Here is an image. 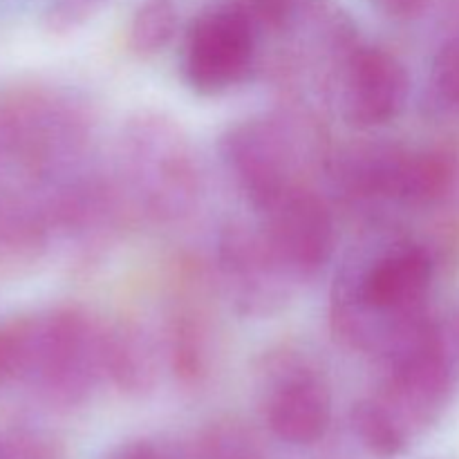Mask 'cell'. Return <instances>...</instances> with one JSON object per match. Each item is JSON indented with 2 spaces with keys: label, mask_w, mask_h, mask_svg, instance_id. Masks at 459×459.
<instances>
[{
  "label": "cell",
  "mask_w": 459,
  "mask_h": 459,
  "mask_svg": "<svg viewBox=\"0 0 459 459\" xmlns=\"http://www.w3.org/2000/svg\"><path fill=\"white\" fill-rule=\"evenodd\" d=\"M121 175L130 195L157 222L179 220L197 202L200 173L179 126L161 115H139L121 134Z\"/></svg>",
  "instance_id": "cell-1"
},
{
  "label": "cell",
  "mask_w": 459,
  "mask_h": 459,
  "mask_svg": "<svg viewBox=\"0 0 459 459\" xmlns=\"http://www.w3.org/2000/svg\"><path fill=\"white\" fill-rule=\"evenodd\" d=\"M103 372V330L74 307L31 314L21 384L56 408L81 406Z\"/></svg>",
  "instance_id": "cell-2"
},
{
  "label": "cell",
  "mask_w": 459,
  "mask_h": 459,
  "mask_svg": "<svg viewBox=\"0 0 459 459\" xmlns=\"http://www.w3.org/2000/svg\"><path fill=\"white\" fill-rule=\"evenodd\" d=\"M83 137V119L56 94L16 90L0 99V166L49 178L79 152Z\"/></svg>",
  "instance_id": "cell-3"
},
{
  "label": "cell",
  "mask_w": 459,
  "mask_h": 459,
  "mask_svg": "<svg viewBox=\"0 0 459 459\" xmlns=\"http://www.w3.org/2000/svg\"><path fill=\"white\" fill-rule=\"evenodd\" d=\"M222 157L258 211L291 188L305 186L299 130L285 117H260L233 126L222 137Z\"/></svg>",
  "instance_id": "cell-4"
},
{
  "label": "cell",
  "mask_w": 459,
  "mask_h": 459,
  "mask_svg": "<svg viewBox=\"0 0 459 459\" xmlns=\"http://www.w3.org/2000/svg\"><path fill=\"white\" fill-rule=\"evenodd\" d=\"M258 30L240 4L215 7L191 22L184 39L182 74L197 94H222L251 74Z\"/></svg>",
  "instance_id": "cell-5"
},
{
  "label": "cell",
  "mask_w": 459,
  "mask_h": 459,
  "mask_svg": "<svg viewBox=\"0 0 459 459\" xmlns=\"http://www.w3.org/2000/svg\"><path fill=\"white\" fill-rule=\"evenodd\" d=\"M260 213V229L291 276L309 278L330 263L336 236L334 218L316 193L307 186L291 188Z\"/></svg>",
  "instance_id": "cell-6"
},
{
  "label": "cell",
  "mask_w": 459,
  "mask_h": 459,
  "mask_svg": "<svg viewBox=\"0 0 459 459\" xmlns=\"http://www.w3.org/2000/svg\"><path fill=\"white\" fill-rule=\"evenodd\" d=\"M269 375L264 417L278 439L309 446L325 437L332 424V394L321 372L291 354H281Z\"/></svg>",
  "instance_id": "cell-7"
},
{
  "label": "cell",
  "mask_w": 459,
  "mask_h": 459,
  "mask_svg": "<svg viewBox=\"0 0 459 459\" xmlns=\"http://www.w3.org/2000/svg\"><path fill=\"white\" fill-rule=\"evenodd\" d=\"M411 79L394 54L381 48H352L339 74L343 117L361 128L385 126L403 112Z\"/></svg>",
  "instance_id": "cell-8"
},
{
  "label": "cell",
  "mask_w": 459,
  "mask_h": 459,
  "mask_svg": "<svg viewBox=\"0 0 459 459\" xmlns=\"http://www.w3.org/2000/svg\"><path fill=\"white\" fill-rule=\"evenodd\" d=\"M220 269L229 294L245 314L281 307L294 281L269 247L263 229L231 224L220 240Z\"/></svg>",
  "instance_id": "cell-9"
},
{
  "label": "cell",
  "mask_w": 459,
  "mask_h": 459,
  "mask_svg": "<svg viewBox=\"0 0 459 459\" xmlns=\"http://www.w3.org/2000/svg\"><path fill=\"white\" fill-rule=\"evenodd\" d=\"M103 372L126 394H146L157 384V354L137 325L103 330Z\"/></svg>",
  "instance_id": "cell-10"
},
{
  "label": "cell",
  "mask_w": 459,
  "mask_h": 459,
  "mask_svg": "<svg viewBox=\"0 0 459 459\" xmlns=\"http://www.w3.org/2000/svg\"><path fill=\"white\" fill-rule=\"evenodd\" d=\"M211 361V330L197 312H184L170 327V363L182 381H200Z\"/></svg>",
  "instance_id": "cell-11"
},
{
  "label": "cell",
  "mask_w": 459,
  "mask_h": 459,
  "mask_svg": "<svg viewBox=\"0 0 459 459\" xmlns=\"http://www.w3.org/2000/svg\"><path fill=\"white\" fill-rule=\"evenodd\" d=\"M350 420L361 446L377 459H397L412 446L408 435L375 397L359 402Z\"/></svg>",
  "instance_id": "cell-12"
},
{
  "label": "cell",
  "mask_w": 459,
  "mask_h": 459,
  "mask_svg": "<svg viewBox=\"0 0 459 459\" xmlns=\"http://www.w3.org/2000/svg\"><path fill=\"white\" fill-rule=\"evenodd\" d=\"M178 31V9L170 0H148L134 12L128 30L130 49L151 56L164 49Z\"/></svg>",
  "instance_id": "cell-13"
},
{
  "label": "cell",
  "mask_w": 459,
  "mask_h": 459,
  "mask_svg": "<svg viewBox=\"0 0 459 459\" xmlns=\"http://www.w3.org/2000/svg\"><path fill=\"white\" fill-rule=\"evenodd\" d=\"M429 106L435 115L459 117V31L439 45L430 63Z\"/></svg>",
  "instance_id": "cell-14"
},
{
  "label": "cell",
  "mask_w": 459,
  "mask_h": 459,
  "mask_svg": "<svg viewBox=\"0 0 459 459\" xmlns=\"http://www.w3.org/2000/svg\"><path fill=\"white\" fill-rule=\"evenodd\" d=\"M195 459H267L258 439L238 421H218L202 433Z\"/></svg>",
  "instance_id": "cell-15"
},
{
  "label": "cell",
  "mask_w": 459,
  "mask_h": 459,
  "mask_svg": "<svg viewBox=\"0 0 459 459\" xmlns=\"http://www.w3.org/2000/svg\"><path fill=\"white\" fill-rule=\"evenodd\" d=\"M31 314L0 321V388L21 384L30 343Z\"/></svg>",
  "instance_id": "cell-16"
},
{
  "label": "cell",
  "mask_w": 459,
  "mask_h": 459,
  "mask_svg": "<svg viewBox=\"0 0 459 459\" xmlns=\"http://www.w3.org/2000/svg\"><path fill=\"white\" fill-rule=\"evenodd\" d=\"M0 459H65L56 439L40 430L13 429L0 435Z\"/></svg>",
  "instance_id": "cell-17"
},
{
  "label": "cell",
  "mask_w": 459,
  "mask_h": 459,
  "mask_svg": "<svg viewBox=\"0 0 459 459\" xmlns=\"http://www.w3.org/2000/svg\"><path fill=\"white\" fill-rule=\"evenodd\" d=\"M305 0H245L240 4L251 22L269 31H282L299 18Z\"/></svg>",
  "instance_id": "cell-18"
},
{
  "label": "cell",
  "mask_w": 459,
  "mask_h": 459,
  "mask_svg": "<svg viewBox=\"0 0 459 459\" xmlns=\"http://www.w3.org/2000/svg\"><path fill=\"white\" fill-rule=\"evenodd\" d=\"M108 0H56L45 12V27L54 34H65L92 21Z\"/></svg>",
  "instance_id": "cell-19"
},
{
  "label": "cell",
  "mask_w": 459,
  "mask_h": 459,
  "mask_svg": "<svg viewBox=\"0 0 459 459\" xmlns=\"http://www.w3.org/2000/svg\"><path fill=\"white\" fill-rule=\"evenodd\" d=\"M103 459H179L164 444L151 442V439H137V442L121 444Z\"/></svg>",
  "instance_id": "cell-20"
},
{
  "label": "cell",
  "mask_w": 459,
  "mask_h": 459,
  "mask_svg": "<svg viewBox=\"0 0 459 459\" xmlns=\"http://www.w3.org/2000/svg\"><path fill=\"white\" fill-rule=\"evenodd\" d=\"M430 0H375L377 7L393 18H415L426 9Z\"/></svg>",
  "instance_id": "cell-21"
}]
</instances>
